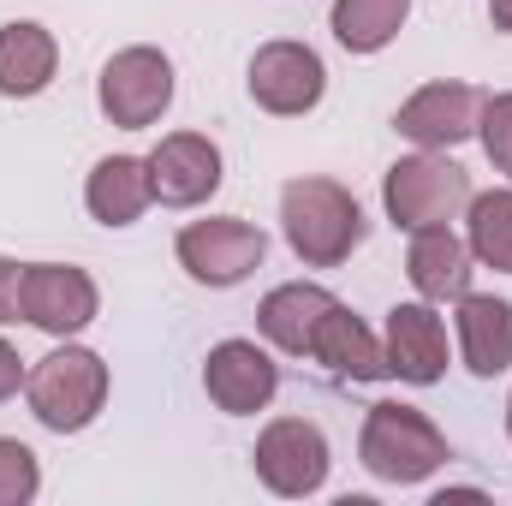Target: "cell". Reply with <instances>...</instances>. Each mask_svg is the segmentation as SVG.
<instances>
[{"instance_id":"6da1fadb","label":"cell","mask_w":512,"mask_h":506,"mask_svg":"<svg viewBox=\"0 0 512 506\" xmlns=\"http://www.w3.org/2000/svg\"><path fill=\"white\" fill-rule=\"evenodd\" d=\"M280 233L304 268H340L346 256L364 245L370 221L358 197L334 179H292L280 191Z\"/></svg>"},{"instance_id":"7a4b0ae2","label":"cell","mask_w":512,"mask_h":506,"mask_svg":"<svg viewBox=\"0 0 512 506\" xmlns=\"http://www.w3.org/2000/svg\"><path fill=\"white\" fill-rule=\"evenodd\" d=\"M358 459H364L370 477H382V483H399V489H405V483L435 477V471L453 459V447H447V435H441L417 405L382 399V405H370V417H364Z\"/></svg>"},{"instance_id":"3957f363","label":"cell","mask_w":512,"mask_h":506,"mask_svg":"<svg viewBox=\"0 0 512 506\" xmlns=\"http://www.w3.org/2000/svg\"><path fill=\"white\" fill-rule=\"evenodd\" d=\"M24 399L36 411L42 429L54 435H78L102 417L108 405V364L90 352V346H60L48 352L30 376H24Z\"/></svg>"},{"instance_id":"277c9868","label":"cell","mask_w":512,"mask_h":506,"mask_svg":"<svg viewBox=\"0 0 512 506\" xmlns=\"http://www.w3.org/2000/svg\"><path fill=\"white\" fill-rule=\"evenodd\" d=\"M382 203H387V221L417 233V227H447L465 203H471V173L435 149L423 155H405L393 161L382 179Z\"/></svg>"},{"instance_id":"5b68a950","label":"cell","mask_w":512,"mask_h":506,"mask_svg":"<svg viewBox=\"0 0 512 506\" xmlns=\"http://www.w3.org/2000/svg\"><path fill=\"white\" fill-rule=\"evenodd\" d=\"M96 102H102L108 126H120V131L155 126V120L173 108V60H167L161 48H149V42L120 48V54L102 66Z\"/></svg>"},{"instance_id":"8992f818","label":"cell","mask_w":512,"mask_h":506,"mask_svg":"<svg viewBox=\"0 0 512 506\" xmlns=\"http://www.w3.org/2000/svg\"><path fill=\"white\" fill-rule=\"evenodd\" d=\"M256 477H262V489L268 495H280V501H310V495H322V483H328V435L310 423V417H274L262 435H256Z\"/></svg>"},{"instance_id":"52a82bcc","label":"cell","mask_w":512,"mask_h":506,"mask_svg":"<svg viewBox=\"0 0 512 506\" xmlns=\"http://www.w3.org/2000/svg\"><path fill=\"white\" fill-rule=\"evenodd\" d=\"M245 84H251V102L262 114L298 120V114H310L328 96V66H322V54L310 42H286L280 36V42H262L251 54Z\"/></svg>"},{"instance_id":"ba28073f","label":"cell","mask_w":512,"mask_h":506,"mask_svg":"<svg viewBox=\"0 0 512 506\" xmlns=\"http://www.w3.org/2000/svg\"><path fill=\"white\" fill-rule=\"evenodd\" d=\"M173 251L197 286H239L251 268H262L268 239H262V227L239 221V215H215V221H191Z\"/></svg>"},{"instance_id":"9c48e42d","label":"cell","mask_w":512,"mask_h":506,"mask_svg":"<svg viewBox=\"0 0 512 506\" xmlns=\"http://www.w3.org/2000/svg\"><path fill=\"white\" fill-rule=\"evenodd\" d=\"M102 310V292L84 268L72 262H24V322L54 334V340H72L96 322Z\"/></svg>"},{"instance_id":"30bf717a","label":"cell","mask_w":512,"mask_h":506,"mask_svg":"<svg viewBox=\"0 0 512 506\" xmlns=\"http://www.w3.org/2000/svg\"><path fill=\"white\" fill-rule=\"evenodd\" d=\"M149 185H155V203H167V209H197V203H209L215 191H221V149L203 137V131H173V137H161L149 155Z\"/></svg>"},{"instance_id":"8fae6325","label":"cell","mask_w":512,"mask_h":506,"mask_svg":"<svg viewBox=\"0 0 512 506\" xmlns=\"http://www.w3.org/2000/svg\"><path fill=\"white\" fill-rule=\"evenodd\" d=\"M203 387L227 417H256L280 393V364L256 340H221L203 364Z\"/></svg>"},{"instance_id":"7c38bea8","label":"cell","mask_w":512,"mask_h":506,"mask_svg":"<svg viewBox=\"0 0 512 506\" xmlns=\"http://www.w3.org/2000/svg\"><path fill=\"white\" fill-rule=\"evenodd\" d=\"M477 120H483V96L471 84H423L411 102H399L393 131L411 137L417 149H453L477 137Z\"/></svg>"},{"instance_id":"4fadbf2b","label":"cell","mask_w":512,"mask_h":506,"mask_svg":"<svg viewBox=\"0 0 512 506\" xmlns=\"http://www.w3.org/2000/svg\"><path fill=\"white\" fill-rule=\"evenodd\" d=\"M387 376L411 381V387H435L447 376V322L429 310V298L417 304H393L387 310Z\"/></svg>"},{"instance_id":"5bb4252c","label":"cell","mask_w":512,"mask_h":506,"mask_svg":"<svg viewBox=\"0 0 512 506\" xmlns=\"http://www.w3.org/2000/svg\"><path fill=\"white\" fill-rule=\"evenodd\" d=\"M471 245L453 233V227H417L411 233V251H405V274H411V286H417V298H429V304H459L465 292H471Z\"/></svg>"},{"instance_id":"9a60e30c","label":"cell","mask_w":512,"mask_h":506,"mask_svg":"<svg viewBox=\"0 0 512 506\" xmlns=\"http://www.w3.org/2000/svg\"><path fill=\"white\" fill-rule=\"evenodd\" d=\"M334 304H340V298H334L328 286L286 280V286H274V292L262 298L256 328H262V340H268V346H280V352H292V358H310L316 328H322V316H328Z\"/></svg>"},{"instance_id":"2e32d148","label":"cell","mask_w":512,"mask_h":506,"mask_svg":"<svg viewBox=\"0 0 512 506\" xmlns=\"http://www.w3.org/2000/svg\"><path fill=\"white\" fill-rule=\"evenodd\" d=\"M459 352L471 376H507L512 370V304L495 292H465L459 298Z\"/></svg>"},{"instance_id":"e0dca14e","label":"cell","mask_w":512,"mask_h":506,"mask_svg":"<svg viewBox=\"0 0 512 506\" xmlns=\"http://www.w3.org/2000/svg\"><path fill=\"white\" fill-rule=\"evenodd\" d=\"M149 203H155V185H149V161H137V155H102L90 167V179H84V209L102 227L143 221Z\"/></svg>"},{"instance_id":"ac0fdd59","label":"cell","mask_w":512,"mask_h":506,"mask_svg":"<svg viewBox=\"0 0 512 506\" xmlns=\"http://www.w3.org/2000/svg\"><path fill=\"white\" fill-rule=\"evenodd\" d=\"M54 66H60V48L42 24L18 18V24H0V96L12 102H30L54 84Z\"/></svg>"},{"instance_id":"d6986e66","label":"cell","mask_w":512,"mask_h":506,"mask_svg":"<svg viewBox=\"0 0 512 506\" xmlns=\"http://www.w3.org/2000/svg\"><path fill=\"white\" fill-rule=\"evenodd\" d=\"M310 358H316V364H328L334 376H352V381H382L387 376L382 340H376V334H370V328L346 310V304H334V310L322 316Z\"/></svg>"},{"instance_id":"ffe728a7","label":"cell","mask_w":512,"mask_h":506,"mask_svg":"<svg viewBox=\"0 0 512 506\" xmlns=\"http://www.w3.org/2000/svg\"><path fill=\"white\" fill-rule=\"evenodd\" d=\"M405 18H411V0H334V12H328L334 42L346 54H382L405 30Z\"/></svg>"},{"instance_id":"44dd1931","label":"cell","mask_w":512,"mask_h":506,"mask_svg":"<svg viewBox=\"0 0 512 506\" xmlns=\"http://www.w3.org/2000/svg\"><path fill=\"white\" fill-rule=\"evenodd\" d=\"M465 209H471V233H465L471 256H477L483 268L512 274V191H483V197H471Z\"/></svg>"},{"instance_id":"7402d4cb","label":"cell","mask_w":512,"mask_h":506,"mask_svg":"<svg viewBox=\"0 0 512 506\" xmlns=\"http://www.w3.org/2000/svg\"><path fill=\"white\" fill-rule=\"evenodd\" d=\"M36 489H42V465H36V453H30L24 441L0 435V506L36 501Z\"/></svg>"},{"instance_id":"603a6c76","label":"cell","mask_w":512,"mask_h":506,"mask_svg":"<svg viewBox=\"0 0 512 506\" xmlns=\"http://www.w3.org/2000/svg\"><path fill=\"white\" fill-rule=\"evenodd\" d=\"M477 137H483V155L495 161V173H507L512 179V90L507 96H483Z\"/></svg>"},{"instance_id":"cb8c5ba5","label":"cell","mask_w":512,"mask_h":506,"mask_svg":"<svg viewBox=\"0 0 512 506\" xmlns=\"http://www.w3.org/2000/svg\"><path fill=\"white\" fill-rule=\"evenodd\" d=\"M24 316V262L0 256V322H18Z\"/></svg>"},{"instance_id":"d4e9b609","label":"cell","mask_w":512,"mask_h":506,"mask_svg":"<svg viewBox=\"0 0 512 506\" xmlns=\"http://www.w3.org/2000/svg\"><path fill=\"white\" fill-rule=\"evenodd\" d=\"M18 381H24V358L0 340V399H12V393H18Z\"/></svg>"},{"instance_id":"484cf974","label":"cell","mask_w":512,"mask_h":506,"mask_svg":"<svg viewBox=\"0 0 512 506\" xmlns=\"http://www.w3.org/2000/svg\"><path fill=\"white\" fill-rule=\"evenodd\" d=\"M489 24H495V30H507V36H512V0H489Z\"/></svg>"},{"instance_id":"4316f807","label":"cell","mask_w":512,"mask_h":506,"mask_svg":"<svg viewBox=\"0 0 512 506\" xmlns=\"http://www.w3.org/2000/svg\"><path fill=\"white\" fill-rule=\"evenodd\" d=\"M507 435H512V399H507Z\"/></svg>"}]
</instances>
